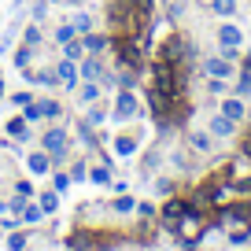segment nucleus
Wrapping results in <instances>:
<instances>
[{
    "mask_svg": "<svg viewBox=\"0 0 251 251\" xmlns=\"http://www.w3.org/2000/svg\"><path fill=\"white\" fill-rule=\"evenodd\" d=\"M188 55H192V48H188V41L181 33H170L163 41V48H159V59H166V63H188Z\"/></svg>",
    "mask_w": 251,
    "mask_h": 251,
    "instance_id": "nucleus-1",
    "label": "nucleus"
},
{
    "mask_svg": "<svg viewBox=\"0 0 251 251\" xmlns=\"http://www.w3.org/2000/svg\"><path fill=\"white\" fill-rule=\"evenodd\" d=\"M41 144H45V151H48L52 159H63V155H67V148H71V141H67V129H55V126L48 129L45 137H41Z\"/></svg>",
    "mask_w": 251,
    "mask_h": 251,
    "instance_id": "nucleus-2",
    "label": "nucleus"
},
{
    "mask_svg": "<svg viewBox=\"0 0 251 251\" xmlns=\"http://www.w3.org/2000/svg\"><path fill=\"white\" fill-rule=\"evenodd\" d=\"M137 107H141V103H137V96L126 89V93H118V103H115V111H111V118H115V122H122V118H133Z\"/></svg>",
    "mask_w": 251,
    "mask_h": 251,
    "instance_id": "nucleus-3",
    "label": "nucleus"
},
{
    "mask_svg": "<svg viewBox=\"0 0 251 251\" xmlns=\"http://www.w3.org/2000/svg\"><path fill=\"white\" fill-rule=\"evenodd\" d=\"M188 211H192V203H185V200H170V203L163 207V226H166V229H174Z\"/></svg>",
    "mask_w": 251,
    "mask_h": 251,
    "instance_id": "nucleus-4",
    "label": "nucleus"
},
{
    "mask_svg": "<svg viewBox=\"0 0 251 251\" xmlns=\"http://www.w3.org/2000/svg\"><path fill=\"white\" fill-rule=\"evenodd\" d=\"M78 74H81V78H85V81H96V78H103V63H100V59H96V52H93V55H89V59H81V67H78Z\"/></svg>",
    "mask_w": 251,
    "mask_h": 251,
    "instance_id": "nucleus-5",
    "label": "nucleus"
},
{
    "mask_svg": "<svg viewBox=\"0 0 251 251\" xmlns=\"http://www.w3.org/2000/svg\"><path fill=\"white\" fill-rule=\"evenodd\" d=\"M55 78H59V85H74V81H78V63L63 59L59 67H55Z\"/></svg>",
    "mask_w": 251,
    "mask_h": 251,
    "instance_id": "nucleus-6",
    "label": "nucleus"
},
{
    "mask_svg": "<svg viewBox=\"0 0 251 251\" xmlns=\"http://www.w3.org/2000/svg\"><path fill=\"white\" fill-rule=\"evenodd\" d=\"M8 137H15V141H30V122H26L23 115L11 118V122H8Z\"/></svg>",
    "mask_w": 251,
    "mask_h": 251,
    "instance_id": "nucleus-7",
    "label": "nucleus"
},
{
    "mask_svg": "<svg viewBox=\"0 0 251 251\" xmlns=\"http://www.w3.org/2000/svg\"><path fill=\"white\" fill-rule=\"evenodd\" d=\"M203 71L211 74V78H229V74H233V67H229V59H207Z\"/></svg>",
    "mask_w": 251,
    "mask_h": 251,
    "instance_id": "nucleus-8",
    "label": "nucleus"
},
{
    "mask_svg": "<svg viewBox=\"0 0 251 251\" xmlns=\"http://www.w3.org/2000/svg\"><path fill=\"white\" fill-rule=\"evenodd\" d=\"M218 41H222V48H236V45L244 41V33L236 30V26H222V30H218Z\"/></svg>",
    "mask_w": 251,
    "mask_h": 251,
    "instance_id": "nucleus-9",
    "label": "nucleus"
},
{
    "mask_svg": "<svg viewBox=\"0 0 251 251\" xmlns=\"http://www.w3.org/2000/svg\"><path fill=\"white\" fill-rule=\"evenodd\" d=\"M19 214H23V226H37V222L45 218V207H41V203H23Z\"/></svg>",
    "mask_w": 251,
    "mask_h": 251,
    "instance_id": "nucleus-10",
    "label": "nucleus"
},
{
    "mask_svg": "<svg viewBox=\"0 0 251 251\" xmlns=\"http://www.w3.org/2000/svg\"><path fill=\"white\" fill-rule=\"evenodd\" d=\"M233 129H236V122H233V118H226V115L211 118V133H214V137H229Z\"/></svg>",
    "mask_w": 251,
    "mask_h": 251,
    "instance_id": "nucleus-11",
    "label": "nucleus"
},
{
    "mask_svg": "<svg viewBox=\"0 0 251 251\" xmlns=\"http://www.w3.org/2000/svg\"><path fill=\"white\" fill-rule=\"evenodd\" d=\"M48 159H52L48 151H33L26 163H30V170H33V174H48V170H52V163H48Z\"/></svg>",
    "mask_w": 251,
    "mask_h": 251,
    "instance_id": "nucleus-12",
    "label": "nucleus"
},
{
    "mask_svg": "<svg viewBox=\"0 0 251 251\" xmlns=\"http://www.w3.org/2000/svg\"><path fill=\"white\" fill-rule=\"evenodd\" d=\"M222 115L233 118V122H240V118H244V100H233V96H229V100L222 103Z\"/></svg>",
    "mask_w": 251,
    "mask_h": 251,
    "instance_id": "nucleus-13",
    "label": "nucleus"
},
{
    "mask_svg": "<svg viewBox=\"0 0 251 251\" xmlns=\"http://www.w3.org/2000/svg\"><path fill=\"white\" fill-rule=\"evenodd\" d=\"M107 41H111V37H100V33H85V37H81V45H85V52H103V48H107Z\"/></svg>",
    "mask_w": 251,
    "mask_h": 251,
    "instance_id": "nucleus-14",
    "label": "nucleus"
},
{
    "mask_svg": "<svg viewBox=\"0 0 251 251\" xmlns=\"http://www.w3.org/2000/svg\"><path fill=\"white\" fill-rule=\"evenodd\" d=\"M100 100V85H96V81H85V85H81V103H96Z\"/></svg>",
    "mask_w": 251,
    "mask_h": 251,
    "instance_id": "nucleus-15",
    "label": "nucleus"
},
{
    "mask_svg": "<svg viewBox=\"0 0 251 251\" xmlns=\"http://www.w3.org/2000/svg\"><path fill=\"white\" fill-rule=\"evenodd\" d=\"M222 218H226V222H248L251 218V207H229Z\"/></svg>",
    "mask_w": 251,
    "mask_h": 251,
    "instance_id": "nucleus-16",
    "label": "nucleus"
},
{
    "mask_svg": "<svg viewBox=\"0 0 251 251\" xmlns=\"http://www.w3.org/2000/svg\"><path fill=\"white\" fill-rule=\"evenodd\" d=\"M115 151H118V155H133V151H137V141H133V137H118V141H115Z\"/></svg>",
    "mask_w": 251,
    "mask_h": 251,
    "instance_id": "nucleus-17",
    "label": "nucleus"
},
{
    "mask_svg": "<svg viewBox=\"0 0 251 251\" xmlns=\"http://www.w3.org/2000/svg\"><path fill=\"white\" fill-rule=\"evenodd\" d=\"M63 48H67V59H74V63H78L81 55H85V45H81V41H67Z\"/></svg>",
    "mask_w": 251,
    "mask_h": 251,
    "instance_id": "nucleus-18",
    "label": "nucleus"
},
{
    "mask_svg": "<svg viewBox=\"0 0 251 251\" xmlns=\"http://www.w3.org/2000/svg\"><path fill=\"white\" fill-rule=\"evenodd\" d=\"M211 8L218 11V15H233V11H236V0H211Z\"/></svg>",
    "mask_w": 251,
    "mask_h": 251,
    "instance_id": "nucleus-19",
    "label": "nucleus"
},
{
    "mask_svg": "<svg viewBox=\"0 0 251 251\" xmlns=\"http://www.w3.org/2000/svg\"><path fill=\"white\" fill-rule=\"evenodd\" d=\"M74 26H59V30H55V45H67V41H74Z\"/></svg>",
    "mask_w": 251,
    "mask_h": 251,
    "instance_id": "nucleus-20",
    "label": "nucleus"
},
{
    "mask_svg": "<svg viewBox=\"0 0 251 251\" xmlns=\"http://www.w3.org/2000/svg\"><path fill=\"white\" fill-rule=\"evenodd\" d=\"M115 211H118V214H129V211H137V203H133L129 196H118V200H115Z\"/></svg>",
    "mask_w": 251,
    "mask_h": 251,
    "instance_id": "nucleus-21",
    "label": "nucleus"
},
{
    "mask_svg": "<svg viewBox=\"0 0 251 251\" xmlns=\"http://www.w3.org/2000/svg\"><path fill=\"white\" fill-rule=\"evenodd\" d=\"M23 41H26V45H30V48H37V45H41V30H37V26H26Z\"/></svg>",
    "mask_w": 251,
    "mask_h": 251,
    "instance_id": "nucleus-22",
    "label": "nucleus"
},
{
    "mask_svg": "<svg viewBox=\"0 0 251 251\" xmlns=\"http://www.w3.org/2000/svg\"><path fill=\"white\" fill-rule=\"evenodd\" d=\"M41 118H59V103L45 100V103H41Z\"/></svg>",
    "mask_w": 251,
    "mask_h": 251,
    "instance_id": "nucleus-23",
    "label": "nucleus"
},
{
    "mask_svg": "<svg viewBox=\"0 0 251 251\" xmlns=\"http://www.w3.org/2000/svg\"><path fill=\"white\" fill-rule=\"evenodd\" d=\"M8 248H11V251H23V248H30V236H26V233H15V236L8 240Z\"/></svg>",
    "mask_w": 251,
    "mask_h": 251,
    "instance_id": "nucleus-24",
    "label": "nucleus"
},
{
    "mask_svg": "<svg viewBox=\"0 0 251 251\" xmlns=\"http://www.w3.org/2000/svg\"><path fill=\"white\" fill-rule=\"evenodd\" d=\"M23 118H26V122H37V118H41V103H26V107H23Z\"/></svg>",
    "mask_w": 251,
    "mask_h": 251,
    "instance_id": "nucleus-25",
    "label": "nucleus"
},
{
    "mask_svg": "<svg viewBox=\"0 0 251 251\" xmlns=\"http://www.w3.org/2000/svg\"><path fill=\"white\" fill-rule=\"evenodd\" d=\"M74 30H78V33H89V30H93V19H89V15H78V19H74Z\"/></svg>",
    "mask_w": 251,
    "mask_h": 251,
    "instance_id": "nucleus-26",
    "label": "nucleus"
},
{
    "mask_svg": "<svg viewBox=\"0 0 251 251\" xmlns=\"http://www.w3.org/2000/svg\"><path fill=\"white\" fill-rule=\"evenodd\" d=\"M192 148L207 151V148H211V137H207V133H192Z\"/></svg>",
    "mask_w": 251,
    "mask_h": 251,
    "instance_id": "nucleus-27",
    "label": "nucleus"
},
{
    "mask_svg": "<svg viewBox=\"0 0 251 251\" xmlns=\"http://www.w3.org/2000/svg\"><path fill=\"white\" fill-rule=\"evenodd\" d=\"M41 207H45V211H55V207H59V196H55V192H45V196H41Z\"/></svg>",
    "mask_w": 251,
    "mask_h": 251,
    "instance_id": "nucleus-28",
    "label": "nucleus"
},
{
    "mask_svg": "<svg viewBox=\"0 0 251 251\" xmlns=\"http://www.w3.org/2000/svg\"><path fill=\"white\" fill-rule=\"evenodd\" d=\"M30 100H33V93H15V96H11V103H15L19 111H23V107H26Z\"/></svg>",
    "mask_w": 251,
    "mask_h": 251,
    "instance_id": "nucleus-29",
    "label": "nucleus"
},
{
    "mask_svg": "<svg viewBox=\"0 0 251 251\" xmlns=\"http://www.w3.org/2000/svg\"><path fill=\"white\" fill-rule=\"evenodd\" d=\"M155 192H159V196H174V181H159V185H155Z\"/></svg>",
    "mask_w": 251,
    "mask_h": 251,
    "instance_id": "nucleus-30",
    "label": "nucleus"
},
{
    "mask_svg": "<svg viewBox=\"0 0 251 251\" xmlns=\"http://www.w3.org/2000/svg\"><path fill=\"white\" fill-rule=\"evenodd\" d=\"M30 52H33L30 45H26V48H19V52H15V63H19V67H26V63H30Z\"/></svg>",
    "mask_w": 251,
    "mask_h": 251,
    "instance_id": "nucleus-31",
    "label": "nucleus"
},
{
    "mask_svg": "<svg viewBox=\"0 0 251 251\" xmlns=\"http://www.w3.org/2000/svg\"><path fill=\"white\" fill-rule=\"evenodd\" d=\"M118 85H122V89H133L137 85V74H118Z\"/></svg>",
    "mask_w": 251,
    "mask_h": 251,
    "instance_id": "nucleus-32",
    "label": "nucleus"
},
{
    "mask_svg": "<svg viewBox=\"0 0 251 251\" xmlns=\"http://www.w3.org/2000/svg\"><path fill=\"white\" fill-rule=\"evenodd\" d=\"M103 115H107V111H103V107H93V111H89V126H96V122H103Z\"/></svg>",
    "mask_w": 251,
    "mask_h": 251,
    "instance_id": "nucleus-33",
    "label": "nucleus"
},
{
    "mask_svg": "<svg viewBox=\"0 0 251 251\" xmlns=\"http://www.w3.org/2000/svg\"><path fill=\"white\" fill-rule=\"evenodd\" d=\"M93 181H96V185H107V181H111V174L100 166V170H93Z\"/></svg>",
    "mask_w": 251,
    "mask_h": 251,
    "instance_id": "nucleus-34",
    "label": "nucleus"
},
{
    "mask_svg": "<svg viewBox=\"0 0 251 251\" xmlns=\"http://www.w3.org/2000/svg\"><path fill=\"white\" fill-rule=\"evenodd\" d=\"M236 93H240V96H248V93H251V74H244V78H240V85H236Z\"/></svg>",
    "mask_w": 251,
    "mask_h": 251,
    "instance_id": "nucleus-35",
    "label": "nucleus"
},
{
    "mask_svg": "<svg viewBox=\"0 0 251 251\" xmlns=\"http://www.w3.org/2000/svg\"><path fill=\"white\" fill-rule=\"evenodd\" d=\"M52 181H55V188H59V192H63V188L71 185V174H55V177H52Z\"/></svg>",
    "mask_w": 251,
    "mask_h": 251,
    "instance_id": "nucleus-36",
    "label": "nucleus"
},
{
    "mask_svg": "<svg viewBox=\"0 0 251 251\" xmlns=\"http://www.w3.org/2000/svg\"><path fill=\"white\" fill-rule=\"evenodd\" d=\"M48 15V0H41V4H33V19H45Z\"/></svg>",
    "mask_w": 251,
    "mask_h": 251,
    "instance_id": "nucleus-37",
    "label": "nucleus"
},
{
    "mask_svg": "<svg viewBox=\"0 0 251 251\" xmlns=\"http://www.w3.org/2000/svg\"><path fill=\"white\" fill-rule=\"evenodd\" d=\"M71 177H74V181H85V163H74V170H71Z\"/></svg>",
    "mask_w": 251,
    "mask_h": 251,
    "instance_id": "nucleus-38",
    "label": "nucleus"
},
{
    "mask_svg": "<svg viewBox=\"0 0 251 251\" xmlns=\"http://www.w3.org/2000/svg\"><path fill=\"white\" fill-rule=\"evenodd\" d=\"M15 188H19V196H33V185H30V181H19Z\"/></svg>",
    "mask_w": 251,
    "mask_h": 251,
    "instance_id": "nucleus-39",
    "label": "nucleus"
},
{
    "mask_svg": "<svg viewBox=\"0 0 251 251\" xmlns=\"http://www.w3.org/2000/svg\"><path fill=\"white\" fill-rule=\"evenodd\" d=\"M137 214H144V218H151V214H155V207H151V203H137Z\"/></svg>",
    "mask_w": 251,
    "mask_h": 251,
    "instance_id": "nucleus-40",
    "label": "nucleus"
},
{
    "mask_svg": "<svg viewBox=\"0 0 251 251\" xmlns=\"http://www.w3.org/2000/svg\"><path fill=\"white\" fill-rule=\"evenodd\" d=\"M229 240H233V244H244V240H248V229H236V233L229 236Z\"/></svg>",
    "mask_w": 251,
    "mask_h": 251,
    "instance_id": "nucleus-41",
    "label": "nucleus"
},
{
    "mask_svg": "<svg viewBox=\"0 0 251 251\" xmlns=\"http://www.w3.org/2000/svg\"><path fill=\"white\" fill-rule=\"evenodd\" d=\"M244 155H248V159H251V133H248V137H244Z\"/></svg>",
    "mask_w": 251,
    "mask_h": 251,
    "instance_id": "nucleus-42",
    "label": "nucleus"
},
{
    "mask_svg": "<svg viewBox=\"0 0 251 251\" xmlns=\"http://www.w3.org/2000/svg\"><path fill=\"white\" fill-rule=\"evenodd\" d=\"M244 67H248V71H244V74H251V52H248V59H244Z\"/></svg>",
    "mask_w": 251,
    "mask_h": 251,
    "instance_id": "nucleus-43",
    "label": "nucleus"
},
{
    "mask_svg": "<svg viewBox=\"0 0 251 251\" xmlns=\"http://www.w3.org/2000/svg\"><path fill=\"white\" fill-rule=\"evenodd\" d=\"M0 103H4V85H0Z\"/></svg>",
    "mask_w": 251,
    "mask_h": 251,
    "instance_id": "nucleus-44",
    "label": "nucleus"
},
{
    "mask_svg": "<svg viewBox=\"0 0 251 251\" xmlns=\"http://www.w3.org/2000/svg\"><path fill=\"white\" fill-rule=\"evenodd\" d=\"M185 251H196V248H192V244H185Z\"/></svg>",
    "mask_w": 251,
    "mask_h": 251,
    "instance_id": "nucleus-45",
    "label": "nucleus"
},
{
    "mask_svg": "<svg viewBox=\"0 0 251 251\" xmlns=\"http://www.w3.org/2000/svg\"><path fill=\"white\" fill-rule=\"evenodd\" d=\"M129 251H144V248H129Z\"/></svg>",
    "mask_w": 251,
    "mask_h": 251,
    "instance_id": "nucleus-46",
    "label": "nucleus"
},
{
    "mask_svg": "<svg viewBox=\"0 0 251 251\" xmlns=\"http://www.w3.org/2000/svg\"><path fill=\"white\" fill-rule=\"evenodd\" d=\"M52 4H55V0H52Z\"/></svg>",
    "mask_w": 251,
    "mask_h": 251,
    "instance_id": "nucleus-47",
    "label": "nucleus"
}]
</instances>
